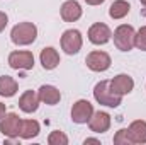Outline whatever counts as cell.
I'll return each instance as SVG.
<instances>
[{
  "label": "cell",
  "mask_w": 146,
  "mask_h": 145,
  "mask_svg": "<svg viewBox=\"0 0 146 145\" xmlns=\"http://www.w3.org/2000/svg\"><path fill=\"white\" fill-rule=\"evenodd\" d=\"M37 38V28L33 22H19L12 28L10 39L17 46H27L33 44Z\"/></svg>",
  "instance_id": "obj_1"
},
{
  "label": "cell",
  "mask_w": 146,
  "mask_h": 145,
  "mask_svg": "<svg viewBox=\"0 0 146 145\" xmlns=\"http://www.w3.org/2000/svg\"><path fill=\"white\" fill-rule=\"evenodd\" d=\"M94 97L99 104L107 106V108H117L122 103V96H117L115 92H112L109 80H100L94 87Z\"/></svg>",
  "instance_id": "obj_2"
},
{
  "label": "cell",
  "mask_w": 146,
  "mask_h": 145,
  "mask_svg": "<svg viewBox=\"0 0 146 145\" xmlns=\"http://www.w3.org/2000/svg\"><path fill=\"white\" fill-rule=\"evenodd\" d=\"M134 36H136V31H134L133 26L121 24L114 31V44L121 51H131L133 46H134Z\"/></svg>",
  "instance_id": "obj_3"
},
{
  "label": "cell",
  "mask_w": 146,
  "mask_h": 145,
  "mask_svg": "<svg viewBox=\"0 0 146 145\" xmlns=\"http://www.w3.org/2000/svg\"><path fill=\"white\" fill-rule=\"evenodd\" d=\"M9 65L14 70H31L34 68V55L26 50H17L9 55Z\"/></svg>",
  "instance_id": "obj_4"
},
{
  "label": "cell",
  "mask_w": 146,
  "mask_h": 145,
  "mask_svg": "<svg viewBox=\"0 0 146 145\" xmlns=\"http://www.w3.org/2000/svg\"><path fill=\"white\" fill-rule=\"evenodd\" d=\"M83 39L78 29H66L61 36V48L66 55H76L82 50Z\"/></svg>",
  "instance_id": "obj_5"
},
{
  "label": "cell",
  "mask_w": 146,
  "mask_h": 145,
  "mask_svg": "<svg viewBox=\"0 0 146 145\" xmlns=\"http://www.w3.org/2000/svg\"><path fill=\"white\" fill-rule=\"evenodd\" d=\"M85 63H87V67H88L92 72H106V70L110 68L112 60H110V56L106 51L95 50V51H92V53L87 55Z\"/></svg>",
  "instance_id": "obj_6"
},
{
  "label": "cell",
  "mask_w": 146,
  "mask_h": 145,
  "mask_svg": "<svg viewBox=\"0 0 146 145\" xmlns=\"http://www.w3.org/2000/svg\"><path fill=\"white\" fill-rule=\"evenodd\" d=\"M21 123H22V119H21L15 113H5V114L0 118V132H2L5 137H9V138L19 137Z\"/></svg>",
  "instance_id": "obj_7"
},
{
  "label": "cell",
  "mask_w": 146,
  "mask_h": 145,
  "mask_svg": "<svg viewBox=\"0 0 146 145\" xmlns=\"http://www.w3.org/2000/svg\"><path fill=\"white\" fill-rule=\"evenodd\" d=\"M92 114H94V106L87 99H80V101H76L73 104V108H72L73 123H78V125L88 123V119L92 118Z\"/></svg>",
  "instance_id": "obj_8"
},
{
  "label": "cell",
  "mask_w": 146,
  "mask_h": 145,
  "mask_svg": "<svg viewBox=\"0 0 146 145\" xmlns=\"http://www.w3.org/2000/svg\"><path fill=\"white\" fill-rule=\"evenodd\" d=\"M110 38H112V31L104 22H95L88 29V41L94 44H106L109 43Z\"/></svg>",
  "instance_id": "obj_9"
},
{
  "label": "cell",
  "mask_w": 146,
  "mask_h": 145,
  "mask_svg": "<svg viewBox=\"0 0 146 145\" xmlns=\"http://www.w3.org/2000/svg\"><path fill=\"white\" fill-rule=\"evenodd\" d=\"M110 89L117 96H126L134 89V80L127 73H119L110 80Z\"/></svg>",
  "instance_id": "obj_10"
},
{
  "label": "cell",
  "mask_w": 146,
  "mask_h": 145,
  "mask_svg": "<svg viewBox=\"0 0 146 145\" xmlns=\"http://www.w3.org/2000/svg\"><path fill=\"white\" fill-rule=\"evenodd\" d=\"M88 126L94 133H106L110 128V114L106 111H97L88 119Z\"/></svg>",
  "instance_id": "obj_11"
},
{
  "label": "cell",
  "mask_w": 146,
  "mask_h": 145,
  "mask_svg": "<svg viewBox=\"0 0 146 145\" xmlns=\"http://www.w3.org/2000/svg\"><path fill=\"white\" fill-rule=\"evenodd\" d=\"M61 19L65 22H75L82 17V5L76 0H66L61 5Z\"/></svg>",
  "instance_id": "obj_12"
},
{
  "label": "cell",
  "mask_w": 146,
  "mask_h": 145,
  "mask_svg": "<svg viewBox=\"0 0 146 145\" xmlns=\"http://www.w3.org/2000/svg\"><path fill=\"white\" fill-rule=\"evenodd\" d=\"M39 60H41V65L44 70H54L60 65V53L53 46H48V48L41 50Z\"/></svg>",
  "instance_id": "obj_13"
},
{
  "label": "cell",
  "mask_w": 146,
  "mask_h": 145,
  "mask_svg": "<svg viewBox=\"0 0 146 145\" xmlns=\"http://www.w3.org/2000/svg\"><path fill=\"white\" fill-rule=\"evenodd\" d=\"M37 96H39V101H41V103L49 104V106L58 104L60 99H61V92H60L54 85H41Z\"/></svg>",
  "instance_id": "obj_14"
},
{
  "label": "cell",
  "mask_w": 146,
  "mask_h": 145,
  "mask_svg": "<svg viewBox=\"0 0 146 145\" xmlns=\"http://www.w3.org/2000/svg\"><path fill=\"white\" fill-rule=\"evenodd\" d=\"M127 132H129L133 144H146V121H143V119L133 121L129 125Z\"/></svg>",
  "instance_id": "obj_15"
},
{
  "label": "cell",
  "mask_w": 146,
  "mask_h": 145,
  "mask_svg": "<svg viewBox=\"0 0 146 145\" xmlns=\"http://www.w3.org/2000/svg\"><path fill=\"white\" fill-rule=\"evenodd\" d=\"M19 108L24 113H34L39 108V96L34 91H26L19 97Z\"/></svg>",
  "instance_id": "obj_16"
},
{
  "label": "cell",
  "mask_w": 146,
  "mask_h": 145,
  "mask_svg": "<svg viewBox=\"0 0 146 145\" xmlns=\"http://www.w3.org/2000/svg\"><path fill=\"white\" fill-rule=\"evenodd\" d=\"M19 91L17 80L10 75H2L0 77V96L2 97H12Z\"/></svg>",
  "instance_id": "obj_17"
},
{
  "label": "cell",
  "mask_w": 146,
  "mask_h": 145,
  "mask_svg": "<svg viewBox=\"0 0 146 145\" xmlns=\"http://www.w3.org/2000/svg\"><path fill=\"white\" fill-rule=\"evenodd\" d=\"M39 123L36 119H22L21 123V132H19V137L26 138V140H31L39 135Z\"/></svg>",
  "instance_id": "obj_18"
},
{
  "label": "cell",
  "mask_w": 146,
  "mask_h": 145,
  "mask_svg": "<svg viewBox=\"0 0 146 145\" xmlns=\"http://www.w3.org/2000/svg\"><path fill=\"white\" fill-rule=\"evenodd\" d=\"M129 10H131V5L126 0H115L109 7V15L112 19H122L129 14Z\"/></svg>",
  "instance_id": "obj_19"
},
{
  "label": "cell",
  "mask_w": 146,
  "mask_h": 145,
  "mask_svg": "<svg viewBox=\"0 0 146 145\" xmlns=\"http://www.w3.org/2000/svg\"><path fill=\"white\" fill-rule=\"evenodd\" d=\"M48 144L49 145H66L68 144V137L63 132H51L48 137Z\"/></svg>",
  "instance_id": "obj_20"
},
{
  "label": "cell",
  "mask_w": 146,
  "mask_h": 145,
  "mask_svg": "<svg viewBox=\"0 0 146 145\" xmlns=\"http://www.w3.org/2000/svg\"><path fill=\"white\" fill-rule=\"evenodd\" d=\"M134 46L138 50H141V51H146V26H143L136 33V36H134Z\"/></svg>",
  "instance_id": "obj_21"
},
{
  "label": "cell",
  "mask_w": 146,
  "mask_h": 145,
  "mask_svg": "<svg viewBox=\"0 0 146 145\" xmlns=\"http://www.w3.org/2000/svg\"><path fill=\"white\" fill-rule=\"evenodd\" d=\"M114 144H117V145H129V144H133V142H131V137H129V132H127L126 128L119 130V132L114 135Z\"/></svg>",
  "instance_id": "obj_22"
},
{
  "label": "cell",
  "mask_w": 146,
  "mask_h": 145,
  "mask_svg": "<svg viewBox=\"0 0 146 145\" xmlns=\"http://www.w3.org/2000/svg\"><path fill=\"white\" fill-rule=\"evenodd\" d=\"M7 22H9V17H7V14L0 10V33H2L3 29H5V26H7Z\"/></svg>",
  "instance_id": "obj_23"
},
{
  "label": "cell",
  "mask_w": 146,
  "mask_h": 145,
  "mask_svg": "<svg viewBox=\"0 0 146 145\" xmlns=\"http://www.w3.org/2000/svg\"><path fill=\"white\" fill-rule=\"evenodd\" d=\"M88 5H100V3H104L106 0H85Z\"/></svg>",
  "instance_id": "obj_24"
},
{
  "label": "cell",
  "mask_w": 146,
  "mask_h": 145,
  "mask_svg": "<svg viewBox=\"0 0 146 145\" xmlns=\"http://www.w3.org/2000/svg\"><path fill=\"white\" fill-rule=\"evenodd\" d=\"M83 144L87 145V144H100V142H99V140H97V138H85V142H83Z\"/></svg>",
  "instance_id": "obj_25"
},
{
  "label": "cell",
  "mask_w": 146,
  "mask_h": 145,
  "mask_svg": "<svg viewBox=\"0 0 146 145\" xmlns=\"http://www.w3.org/2000/svg\"><path fill=\"white\" fill-rule=\"evenodd\" d=\"M5 113H7V108H5V104H2V103H0V118H2Z\"/></svg>",
  "instance_id": "obj_26"
},
{
  "label": "cell",
  "mask_w": 146,
  "mask_h": 145,
  "mask_svg": "<svg viewBox=\"0 0 146 145\" xmlns=\"http://www.w3.org/2000/svg\"><path fill=\"white\" fill-rule=\"evenodd\" d=\"M141 5H143V7L146 9V0H141Z\"/></svg>",
  "instance_id": "obj_27"
}]
</instances>
